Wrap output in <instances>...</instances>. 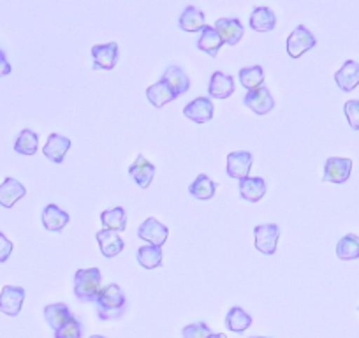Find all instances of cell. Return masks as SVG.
<instances>
[{
    "instance_id": "4fadbf2b",
    "label": "cell",
    "mask_w": 359,
    "mask_h": 338,
    "mask_svg": "<svg viewBox=\"0 0 359 338\" xmlns=\"http://www.w3.org/2000/svg\"><path fill=\"white\" fill-rule=\"evenodd\" d=\"M334 83L341 92H352L359 87V64L354 60H347L337 72H334Z\"/></svg>"
},
{
    "instance_id": "484cf974",
    "label": "cell",
    "mask_w": 359,
    "mask_h": 338,
    "mask_svg": "<svg viewBox=\"0 0 359 338\" xmlns=\"http://www.w3.org/2000/svg\"><path fill=\"white\" fill-rule=\"evenodd\" d=\"M217 191V184L208 177V175H199L192 185L189 187V192L194 199H199V201H208L215 196Z\"/></svg>"
},
{
    "instance_id": "8992f818",
    "label": "cell",
    "mask_w": 359,
    "mask_h": 338,
    "mask_svg": "<svg viewBox=\"0 0 359 338\" xmlns=\"http://www.w3.org/2000/svg\"><path fill=\"white\" fill-rule=\"evenodd\" d=\"M352 173L351 158L330 157L324 164V182L331 184H345Z\"/></svg>"
},
{
    "instance_id": "836d02e7",
    "label": "cell",
    "mask_w": 359,
    "mask_h": 338,
    "mask_svg": "<svg viewBox=\"0 0 359 338\" xmlns=\"http://www.w3.org/2000/svg\"><path fill=\"white\" fill-rule=\"evenodd\" d=\"M83 334V326L74 316L60 327V330L55 331V338H81Z\"/></svg>"
},
{
    "instance_id": "9a60e30c",
    "label": "cell",
    "mask_w": 359,
    "mask_h": 338,
    "mask_svg": "<svg viewBox=\"0 0 359 338\" xmlns=\"http://www.w3.org/2000/svg\"><path fill=\"white\" fill-rule=\"evenodd\" d=\"M69 148H71V140L69 137L62 136V134H51L48 137L46 144H44L43 154L48 161L55 162V164H62Z\"/></svg>"
},
{
    "instance_id": "52a82bcc",
    "label": "cell",
    "mask_w": 359,
    "mask_h": 338,
    "mask_svg": "<svg viewBox=\"0 0 359 338\" xmlns=\"http://www.w3.org/2000/svg\"><path fill=\"white\" fill-rule=\"evenodd\" d=\"M169 236V229L164 224L158 222L157 219L150 217V219L144 220L140 227H137V238L148 241L154 247H162L165 243Z\"/></svg>"
},
{
    "instance_id": "7c38bea8",
    "label": "cell",
    "mask_w": 359,
    "mask_h": 338,
    "mask_svg": "<svg viewBox=\"0 0 359 338\" xmlns=\"http://www.w3.org/2000/svg\"><path fill=\"white\" fill-rule=\"evenodd\" d=\"M213 29L224 41V44H231V46H236L243 37V25L238 18H220Z\"/></svg>"
},
{
    "instance_id": "5bb4252c",
    "label": "cell",
    "mask_w": 359,
    "mask_h": 338,
    "mask_svg": "<svg viewBox=\"0 0 359 338\" xmlns=\"http://www.w3.org/2000/svg\"><path fill=\"white\" fill-rule=\"evenodd\" d=\"M129 175L130 178L136 182L137 187L148 189L155 177V165L151 164V162H148L147 158H144V155H137L136 161L130 164Z\"/></svg>"
},
{
    "instance_id": "d6a6232c",
    "label": "cell",
    "mask_w": 359,
    "mask_h": 338,
    "mask_svg": "<svg viewBox=\"0 0 359 338\" xmlns=\"http://www.w3.org/2000/svg\"><path fill=\"white\" fill-rule=\"evenodd\" d=\"M39 147V137L34 130L23 129L15 141V151L22 155H34Z\"/></svg>"
},
{
    "instance_id": "f1b7e54d",
    "label": "cell",
    "mask_w": 359,
    "mask_h": 338,
    "mask_svg": "<svg viewBox=\"0 0 359 338\" xmlns=\"http://www.w3.org/2000/svg\"><path fill=\"white\" fill-rule=\"evenodd\" d=\"M137 263L144 268V270H155L162 264V248L154 247V245H143L137 248L136 252Z\"/></svg>"
},
{
    "instance_id": "cb8c5ba5",
    "label": "cell",
    "mask_w": 359,
    "mask_h": 338,
    "mask_svg": "<svg viewBox=\"0 0 359 338\" xmlns=\"http://www.w3.org/2000/svg\"><path fill=\"white\" fill-rule=\"evenodd\" d=\"M71 317L72 313L65 303H53V305L44 306V319L53 331L60 330Z\"/></svg>"
},
{
    "instance_id": "e0dca14e",
    "label": "cell",
    "mask_w": 359,
    "mask_h": 338,
    "mask_svg": "<svg viewBox=\"0 0 359 338\" xmlns=\"http://www.w3.org/2000/svg\"><path fill=\"white\" fill-rule=\"evenodd\" d=\"M95 238H97V243L99 247H101L102 256L108 257V259L118 256L120 252H123V247H126L123 238H120L118 233H115V231L101 229L97 231Z\"/></svg>"
},
{
    "instance_id": "ab89813d",
    "label": "cell",
    "mask_w": 359,
    "mask_h": 338,
    "mask_svg": "<svg viewBox=\"0 0 359 338\" xmlns=\"http://www.w3.org/2000/svg\"><path fill=\"white\" fill-rule=\"evenodd\" d=\"M90 338H106V337H102V334H94V337H90Z\"/></svg>"
},
{
    "instance_id": "7a4b0ae2",
    "label": "cell",
    "mask_w": 359,
    "mask_h": 338,
    "mask_svg": "<svg viewBox=\"0 0 359 338\" xmlns=\"http://www.w3.org/2000/svg\"><path fill=\"white\" fill-rule=\"evenodd\" d=\"M102 275L99 268H83L74 275V295L79 302H95L101 292Z\"/></svg>"
},
{
    "instance_id": "3957f363",
    "label": "cell",
    "mask_w": 359,
    "mask_h": 338,
    "mask_svg": "<svg viewBox=\"0 0 359 338\" xmlns=\"http://www.w3.org/2000/svg\"><path fill=\"white\" fill-rule=\"evenodd\" d=\"M255 248L264 256H273L278 247V238H280V229L277 224H261L254 227Z\"/></svg>"
},
{
    "instance_id": "f35d334b",
    "label": "cell",
    "mask_w": 359,
    "mask_h": 338,
    "mask_svg": "<svg viewBox=\"0 0 359 338\" xmlns=\"http://www.w3.org/2000/svg\"><path fill=\"white\" fill-rule=\"evenodd\" d=\"M208 338H227L224 333H212Z\"/></svg>"
},
{
    "instance_id": "7402d4cb",
    "label": "cell",
    "mask_w": 359,
    "mask_h": 338,
    "mask_svg": "<svg viewBox=\"0 0 359 338\" xmlns=\"http://www.w3.org/2000/svg\"><path fill=\"white\" fill-rule=\"evenodd\" d=\"M178 25L184 32H201L206 27L205 13L199 11L194 6H189V8H185V11L180 15Z\"/></svg>"
},
{
    "instance_id": "8d00e7d4",
    "label": "cell",
    "mask_w": 359,
    "mask_h": 338,
    "mask_svg": "<svg viewBox=\"0 0 359 338\" xmlns=\"http://www.w3.org/2000/svg\"><path fill=\"white\" fill-rule=\"evenodd\" d=\"M13 241L6 236L4 233H0V263H6L9 256L13 254Z\"/></svg>"
},
{
    "instance_id": "9c48e42d",
    "label": "cell",
    "mask_w": 359,
    "mask_h": 338,
    "mask_svg": "<svg viewBox=\"0 0 359 338\" xmlns=\"http://www.w3.org/2000/svg\"><path fill=\"white\" fill-rule=\"evenodd\" d=\"M252 157L250 151H233L227 155V175L234 180H245L248 178V173L252 169Z\"/></svg>"
},
{
    "instance_id": "2e32d148",
    "label": "cell",
    "mask_w": 359,
    "mask_h": 338,
    "mask_svg": "<svg viewBox=\"0 0 359 338\" xmlns=\"http://www.w3.org/2000/svg\"><path fill=\"white\" fill-rule=\"evenodd\" d=\"M27 196L25 185L20 184L15 178H6L2 184H0V206L4 208H13L20 199H23Z\"/></svg>"
},
{
    "instance_id": "30bf717a",
    "label": "cell",
    "mask_w": 359,
    "mask_h": 338,
    "mask_svg": "<svg viewBox=\"0 0 359 338\" xmlns=\"http://www.w3.org/2000/svg\"><path fill=\"white\" fill-rule=\"evenodd\" d=\"M213 102L210 97H198L184 108V115L194 123H206L213 119Z\"/></svg>"
},
{
    "instance_id": "60d3db41",
    "label": "cell",
    "mask_w": 359,
    "mask_h": 338,
    "mask_svg": "<svg viewBox=\"0 0 359 338\" xmlns=\"http://www.w3.org/2000/svg\"><path fill=\"white\" fill-rule=\"evenodd\" d=\"M250 338H268V337H250Z\"/></svg>"
},
{
    "instance_id": "83f0119b",
    "label": "cell",
    "mask_w": 359,
    "mask_h": 338,
    "mask_svg": "<svg viewBox=\"0 0 359 338\" xmlns=\"http://www.w3.org/2000/svg\"><path fill=\"white\" fill-rule=\"evenodd\" d=\"M101 222L104 229L115 231V233H122L127 227V213L122 206H116L113 210H106L101 213Z\"/></svg>"
},
{
    "instance_id": "e575fe53",
    "label": "cell",
    "mask_w": 359,
    "mask_h": 338,
    "mask_svg": "<svg viewBox=\"0 0 359 338\" xmlns=\"http://www.w3.org/2000/svg\"><path fill=\"white\" fill-rule=\"evenodd\" d=\"M184 338H208L212 334V330L208 327V324L205 323H194L189 324L182 330Z\"/></svg>"
},
{
    "instance_id": "d590c367",
    "label": "cell",
    "mask_w": 359,
    "mask_h": 338,
    "mask_svg": "<svg viewBox=\"0 0 359 338\" xmlns=\"http://www.w3.org/2000/svg\"><path fill=\"white\" fill-rule=\"evenodd\" d=\"M345 116L352 130H359V101H347L344 106Z\"/></svg>"
},
{
    "instance_id": "f546056e",
    "label": "cell",
    "mask_w": 359,
    "mask_h": 338,
    "mask_svg": "<svg viewBox=\"0 0 359 338\" xmlns=\"http://www.w3.org/2000/svg\"><path fill=\"white\" fill-rule=\"evenodd\" d=\"M252 326V317L241 306H233L226 316V327L233 333H243Z\"/></svg>"
},
{
    "instance_id": "1f68e13d",
    "label": "cell",
    "mask_w": 359,
    "mask_h": 338,
    "mask_svg": "<svg viewBox=\"0 0 359 338\" xmlns=\"http://www.w3.org/2000/svg\"><path fill=\"white\" fill-rule=\"evenodd\" d=\"M337 256L341 261L359 259V236H355V234H345L337 243Z\"/></svg>"
},
{
    "instance_id": "44dd1931",
    "label": "cell",
    "mask_w": 359,
    "mask_h": 338,
    "mask_svg": "<svg viewBox=\"0 0 359 338\" xmlns=\"http://www.w3.org/2000/svg\"><path fill=\"white\" fill-rule=\"evenodd\" d=\"M248 25L255 32H271L277 25V16L269 8H255L250 13Z\"/></svg>"
},
{
    "instance_id": "ffe728a7",
    "label": "cell",
    "mask_w": 359,
    "mask_h": 338,
    "mask_svg": "<svg viewBox=\"0 0 359 338\" xmlns=\"http://www.w3.org/2000/svg\"><path fill=\"white\" fill-rule=\"evenodd\" d=\"M69 220H71L69 213L58 208L57 205H48L43 210V226L51 233H60L67 226Z\"/></svg>"
},
{
    "instance_id": "d6986e66",
    "label": "cell",
    "mask_w": 359,
    "mask_h": 338,
    "mask_svg": "<svg viewBox=\"0 0 359 338\" xmlns=\"http://www.w3.org/2000/svg\"><path fill=\"white\" fill-rule=\"evenodd\" d=\"M162 81L175 92L176 95H182L191 88V79L185 74L184 69H180L178 65H171L169 69H165L164 76H162Z\"/></svg>"
},
{
    "instance_id": "4316f807",
    "label": "cell",
    "mask_w": 359,
    "mask_h": 338,
    "mask_svg": "<svg viewBox=\"0 0 359 338\" xmlns=\"http://www.w3.org/2000/svg\"><path fill=\"white\" fill-rule=\"evenodd\" d=\"M224 46V41L220 39L219 34L215 32V29L210 25H206L205 29L201 30V37L198 41V50L205 51L210 57H217L220 48Z\"/></svg>"
},
{
    "instance_id": "ba28073f",
    "label": "cell",
    "mask_w": 359,
    "mask_h": 338,
    "mask_svg": "<svg viewBox=\"0 0 359 338\" xmlns=\"http://www.w3.org/2000/svg\"><path fill=\"white\" fill-rule=\"evenodd\" d=\"M243 102L247 108H250L255 115H268L275 108V101L266 87H259L255 90L247 92L243 97Z\"/></svg>"
},
{
    "instance_id": "6da1fadb",
    "label": "cell",
    "mask_w": 359,
    "mask_h": 338,
    "mask_svg": "<svg viewBox=\"0 0 359 338\" xmlns=\"http://www.w3.org/2000/svg\"><path fill=\"white\" fill-rule=\"evenodd\" d=\"M126 295L120 289V285L109 284L106 288H102L97 299H95L99 319L109 320L120 317L123 313V310H126Z\"/></svg>"
},
{
    "instance_id": "277c9868",
    "label": "cell",
    "mask_w": 359,
    "mask_h": 338,
    "mask_svg": "<svg viewBox=\"0 0 359 338\" xmlns=\"http://www.w3.org/2000/svg\"><path fill=\"white\" fill-rule=\"evenodd\" d=\"M317 41L313 34L306 27L298 25L287 37V53L291 58H299L303 53L316 48Z\"/></svg>"
},
{
    "instance_id": "74e56055",
    "label": "cell",
    "mask_w": 359,
    "mask_h": 338,
    "mask_svg": "<svg viewBox=\"0 0 359 338\" xmlns=\"http://www.w3.org/2000/svg\"><path fill=\"white\" fill-rule=\"evenodd\" d=\"M13 67L11 64L8 62V57H6V53L2 50H0V78H4V76L11 74Z\"/></svg>"
},
{
    "instance_id": "8fae6325",
    "label": "cell",
    "mask_w": 359,
    "mask_h": 338,
    "mask_svg": "<svg viewBox=\"0 0 359 338\" xmlns=\"http://www.w3.org/2000/svg\"><path fill=\"white\" fill-rule=\"evenodd\" d=\"M92 58H94L95 69H104V71H111L118 62V44L108 43V44H97L92 48Z\"/></svg>"
},
{
    "instance_id": "4dcf8cb0",
    "label": "cell",
    "mask_w": 359,
    "mask_h": 338,
    "mask_svg": "<svg viewBox=\"0 0 359 338\" xmlns=\"http://www.w3.org/2000/svg\"><path fill=\"white\" fill-rule=\"evenodd\" d=\"M238 78H240V83L248 92L255 90V88L262 87V83H264V69L261 65L243 67L238 72Z\"/></svg>"
},
{
    "instance_id": "ac0fdd59",
    "label": "cell",
    "mask_w": 359,
    "mask_h": 338,
    "mask_svg": "<svg viewBox=\"0 0 359 338\" xmlns=\"http://www.w3.org/2000/svg\"><path fill=\"white\" fill-rule=\"evenodd\" d=\"M210 97L215 99H227L234 94V78L229 74L217 71L212 74L210 79Z\"/></svg>"
},
{
    "instance_id": "603a6c76",
    "label": "cell",
    "mask_w": 359,
    "mask_h": 338,
    "mask_svg": "<svg viewBox=\"0 0 359 338\" xmlns=\"http://www.w3.org/2000/svg\"><path fill=\"white\" fill-rule=\"evenodd\" d=\"M266 194V182L262 178L248 177L245 180H240V196L245 201L257 203L264 198Z\"/></svg>"
},
{
    "instance_id": "5b68a950",
    "label": "cell",
    "mask_w": 359,
    "mask_h": 338,
    "mask_svg": "<svg viewBox=\"0 0 359 338\" xmlns=\"http://www.w3.org/2000/svg\"><path fill=\"white\" fill-rule=\"evenodd\" d=\"M23 302H25V289L18 285H4L0 292V312L16 317L22 312Z\"/></svg>"
},
{
    "instance_id": "d4e9b609",
    "label": "cell",
    "mask_w": 359,
    "mask_h": 338,
    "mask_svg": "<svg viewBox=\"0 0 359 338\" xmlns=\"http://www.w3.org/2000/svg\"><path fill=\"white\" fill-rule=\"evenodd\" d=\"M147 97L148 101L151 102V106H155V108H162V106H165L168 102L175 101L178 95H176L175 92H172L171 88H169L168 85L161 79L158 83H154L151 87L147 88Z\"/></svg>"
}]
</instances>
